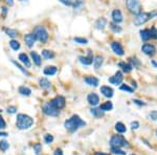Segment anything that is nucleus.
I'll use <instances>...</instances> for the list:
<instances>
[{
	"instance_id": "nucleus-1",
	"label": "nucleus",
	"mask_w": 157,
	"mask_h": 155,
	"mask_svg": "<svg viewBox=\"0 0 157 155\" xmlns=\"http://www.w3.org/2000/svg\"><path fill=\"white\" fill-rule=\"evenodd\" d=\"M86 123L84 122L83 120H81V118L78 115H72L71 118L69 120H65L64 126L67 130H69L70 132H73L76 130H78L80 127H83L85 126Z\"/></svg>"
},
{
	"instance_id": "nucleus-2",
	"label": "nucleus",
	"mask_w": 157,
	"mask_h": 155,
	"mask_svg": "<svg viewBox=\"0 0 157 155\" xmlns=\"http://www.w3.org/2000/svg\"><path fill=\"white\" fill-rule=\"evenodd\" d=\"M34 124V120L30 118L27 114H23L20 113L17 115V120H16V125L19 129L21 130H25L30 128Z\"/></svg>"
},
{
	"instance_id": "nucleus-3",
	"label": "nucleus",
	"mask_w": 157,
	"mask_h": 155,
	"mask_svg": "<svg viewBox=\"0 0 157 155\" xmlns=\"http://www.w3.org/2000/svg\"><path fill=\"white\" fill-rule=\"evenodd\" d=\"M157 15V12H152V13H145V12H140L139 14L136 15L135 19H134V23L135 25H141V24L145 23L148 20L153 18L154 16Z\"/></svg>"
},
{
	"instance_id": "nucleus-4",
	"label": "nucleus",
	"mask_w": 157,
	"mask_h": 155,
	"mask_svg": "<svg viewBox=\"0 0 157 155\" xmlns=\"http://www.w3.org/2000/svg\"><path fill=\"white\" fill-rule=\"evenodd\" d=\"M111 148H122V147H128V141L125 139L122 135H113L110 139Z\"/></svg>"
},
{
	"instance_id": "nucleus-5",
	"label": "nucleus",
	"mask_w": 157,
	"mask_h": 155,
	"mask_svg": "<svg viewBox=\"0 0 157 155\" xmlns=\"http://www.w3.org/2000/svg\"><path fill=\"white\" fill-rule=\"evenodd\" d=\"M34 36L36 37V39H38L42 43L46 42L47 39H48V32H47L46 28L44 27V26H37V27H35Z\"/></svg>"
},
{
	"instance_id": "nucleus-6",
	"label": "nucleus",
	"mask_w": 157,
	"mask_h": 155,
	"mask_svg": "<svg viewBox=\"0 0 157 155\" xmlns=\"http://www.w3.org/2000/svg\"><path fill=\"white\" fill-rule=\"evenodd\" d=\"M42 110L45 114L47 115H50V116H57L59 115V110L58 109H55L50 103H47L45 104L43 107H42Z\"/></svg>"
},
{
	"instance_id": "nucleus-7",
	"label": "nucleus",
	"mask_w": 157,
	"mask_h": 155,
	"mask_svg": "<svg viewBox=\"0 0 157 155\" xmlns=\"http://www.w3.org/2000/svg\"><path fill=\"white\" fill-rule=\"evenodd\" d=\"M51 105H53V107H55V109H62L65 107V104H66V102H65V99L63 97H61V95H59V97H55V99L51 101V102H49Z\"/></svg>"
},
{
	"instance_id": "nucleus-8",
	"label": "nucleus",
	"mask_w": 157,
	"mask_h": 155,
	"mask_svg": "<svg viewBox=\"0 0 157 155\" xmlns=\"http://www.w3.org/2000/svg\"><path fill=\"white\" fill-rule=\"evenodd\" d=\"M78 60H80V62H81L82 64H84V65L92 64V62L94 61V59H93L92 51L88 50V56L87 57H78Z\"/></svg>"
},
{
	"instance_id": "nucleus-9",
	"label": "nucleus",
	"mask_w": 157,
	"mask_h": 155,
	"mask_svg": "<svg viewBox=\"0 0 157 155\" xmlns=\"http://www.w3.org/2000/svg\"><path fill=\"white\" fill-rule=\"evenodd\" d=\"M127 6L128 9L131 11V12L134 13H140L139 12V9H140V3L138 1H133V0H129L127 2Z\"/></svg>"
},
{
	"instance_id": "nucleus-10",
	"label": "nucleus",
	"mask_w": 157,
	"mask_h": 155,
	"mask_svg": "<svg viewBox=\"0 0 157 155\" xmlns=\"http://www.w3.org/2000/svg\"><path fill=\"white\" fill-rule=\"evenodd\" d=\"M141 49H143V51L145 55H149V56H153V55L156 53V47H155L154 45H152V44H149V43L143 44Z\"/></svg>"
},
{
	"instance_id": "nucleus-11",
	"label": "nucleus",
	"mask_w": 157,
	"mask_h": 155,
	"mask_svg": "<svg viewBox=\"0 0 157 155\" xmlns=\"http://www.w3.org/2000/svg\"><path fill=\"white\" fill-rule=\"evenodd\" d=\"M122 79H124L122 74L120 71H117L113 76H111L110 79H109V82H110L111 84H113V85H120L122 82Z\"/></svg>"
},
{
	"instance_id": "nucleus-12",
	"label": "nucleus",
	"mask_w": 157,
	"mask_h": 155,
	"mask_svg": "<svg viewBox=\"0 0 157 155\" xmlns=\"http://www.w3.org/2000/svg\"><path fill=\"white\" fill-rule=\"evenodd\" d=\"M111 47H112V50H113L116 55H118V56H124L125 51H124V48L122 47L120 43H118V42H112V43H111Z\"/></svg>"
},
{
	"instance_id": "nucleus-13",
	"label": "nucleus",
	"mask_w": 157,
	"mask_h": 155,
	"mask_svg": "<svg viewBox=\"0 0 157 155\" xmlns=\"http://www.w3.org/2000/svg\"><path fill=\"white\" fill-rule=\"evenodd\" d=\"M87 101H88V103H89L90 105H92V106H97V105H99V97L97 93L92 92L87 97Z\"/></svg>"
},
{
	"instance_id": "nucleus-14",
	"label": "nucleus",
	"mask_w": 157,
	"mask_h": 155,
	"mask_svg": "<svg viewBox=\"0 0 157 155\" xmlns=\"http://www.w3.org/2000/svg\"><path fill=\"white\" fill-rule=\"evenodd\" d=\"M101 92L103 93V95L106 97H113V89L109 86H102L101 87Z\"/></svg>"
},
{
	"instance_id": "nucleus-15",
	"label": "nucleus",
	"mask_w": 157,
	"mask_h": 155,
	"mask_svg": "<svg viewBox=\"0 0 157 155\" xmlns=\"http://www.w3.org/2000/svg\"><path fill=\"white\" fill-rule=\"evenodd\" d=\"M111 16H112V19H113V21L115 23H120L122 21V14L120 9H114Z\"/></svg>"
},
{
	"instance_id": "nucleus-16",
	"label": "nucleus",
	"mask_w": 157,
	"mask_h": 155,
	"mask_svg": "<svg viewBox=\"0 0 157 155\" xmlns=\"http://www.w3.org/2000/svg\"><path fill=\"white\" fill-rule=\"evenodd\" d=\"M85 83L87 84V85L97 87V86L99 85V81L97 78H95V76H87V78H85Z\"/></svg>"
},
{
	"instance_id": "nucleus-17",
	"label": "nucleus",
	"mask_w": 157,
	"mask_h": 155,
	"mask_svg": "<svg viewBox=\"0 0 157 155\" xmlns=\"http://www.w3.org/2000/svg\"><path fill=\"white\" fill-rule=\"evenodd\" d=\"M24 41L27 44L28 47H32V45L35 44L36 37L34 36V34H27V35H25V37H24Z\"/></svg>"
},
{
	"instance_id": "nucleus-18",
	"label": "nucleus",
	"mask_w": 157,
	"mask_h": 155,
	"mask_svg": "<svg viewBox=\"0 0 157 155\" xmlns=\"http://www.w3.org/2000/svg\"><path fill=\"white\" fill-rule=\"evenodd\" d=\"M19 60L21 61V63H23L27 68H30V66H32V63H30L27 55H25V53H20V55H19Z\"/></svg>"
},
{
	"instance_id": "nucleus-19",
	"label": "nucleus",
	"mask_w": 157,
	"mask_h": 155,
	"mask_svg": "<svg viewBox=\"0 0 157 155\" xmlns=\"http://www.w3.org/2000/svg\"><path fill=\"white\" fill-rule=\"evenodd\" d=\"M57 72V67L55 66H47V67L44 68L43 74L45 76H53Z\"/></svg>"
},
{
	"instance_id": "nucleus-20",
	"label": "nucleus",
	"mask_w": 157,
	"mask_h": 155,
	"mask_svg": "<svg viewBox=\"0 0 157 155\" xmlns=\"http://www.w3.org/2000/svg\"><path fill=\"white\" fill-rule=\"evenodd\" d=\"M39 84L43 89H48V88L51 87V83L45 78H42V79L39 80Z\"/></svg>"
},
{
	"instance_id": "nucleus-21",
	"label": "nucleus",
	"mask_w": 157,
	"mask_h": 155,
	"mask_svg": "<svg viewBox=\"0 0 157 155\" xmlns=\"http://www.w3.org/2000/svg\"><path fill=\"white\" fill-rule=\"evenodd\" d=\"M30 56H32V60H34V62H35L36 65H38V66H40V65H41V63H42L41 57H40L39 55L36 53V51H32V53H30Z\"/></svg>"
},
{
	"instance_id": "nucleus-22",
	"label": "nucleus",
	"mask_w": 157,
	"mask_h": 155,
	"mask_svg": "<svg viewBox=\"0 0 157 155\" xmlns=\"http://www.w3.org/2000/svg\"><path fill=\"white\" fill-rule=\"evenodd\" d=\"M118 65H120V67H122V71H125V72H130L132 70V68H133V66H132L131 64H129V63L120 62Z\"/></svg>"
},
{
	"instance_id": "nucleus-23",
	"label": "nucleus",
	"mask_w": 157,
	"mask_h": 155,
	"mask_svg": "<svg viewBox=\"0 0 157 155\" xmlns=\"http://www.w3.org/2000/svg\"><path fill=\"white\" fill-rule=\"evenodd\" d=\"M112 108H113V105L111 102H106L99 106V109L102 111H110V110H112Z\"/></svg>"
},
{
	"instance_id": "nucleus-24",
	"label": "nucleus",
	"mask_w": 157,
	"mask_h": 155,
	"mask_svg": "<svg viewBox=\"0 0 157 155\" xmlns=\"http://www.w3.org/2000/svg\"><path fill=\"white\" fill-rule=\"evenodd\" d=\"M107 24V20L105 18H99V20L97 21V23H95V26H97V30H103V28L106 26Z\"/></svg>"
},
{
	"instance_id": "nucleus-25",
	"label": "nucleus",
	"mask_w": 157,
	"mask_h": 155,
	"mask_svg": "<svg viewBox=\"0 0 157 155\" xmlns=\"http://www.w3.org/2000/svg\"><path fill=\"white\" fill-rule=\"evenodd\" d=\"M140 37L143 41H148L149 39H151L150 35V30H140Z\"/></svg>"
},
{
	"instance_id": "nucleus-26",
	"label": "nucleus",
	"mask_w": 157,
	"mask_h": 155,
	"mask_svg": "<svg viewBox=\"0 0 157 155\" xmlns=\"http://www.w3.org/2000/svg\"><path fill=\"white\" fill-rule=\"evenodd\" d=\"M55 53L51 50H47V49H44V50H42V57L45 59H53L55 58Z\"/></svg>"
},
{
	"instance_id": "nucleus-27",
	"label": "nucleus",
	"mask_w": 157,
	"mask_h": 155,
	"mask_svg": "<svg viewBox=\"0 0 157 155\" xmlns=\"http://www.w3.org/2000/svg\"><path fill=\"white\" fill-rule=\"evenodd\" d=\"M19 92L21 93L22 95H30V93H32V90H30L28 87H25V86H20L19 87Z\"/></svg>"
},
{
	"instance_id": "nucleus-28",
	"label": "nucleus",
	"mask_w": 157,
	"mask_h": 155,
	"mask_svg": "<svg viewBox=\"0 0 157 155\" xmlns=\"http://www.w3.org/2000/svg\"><path fill=\"white\" fill-rule=\"evenodd\" d=\"M93 64H94L95 69H99V68L101 67V66H102V64H103V57L97 56V58L94 59V61H93Z\"/></svg>"
},
{
	"instance_id": "nucleus-29",
	"label": "nucleus",
	"mask_w": 157,
	"mask_h": 155,
	"mask_svg": "<svg viewBox=\"0 0 157 155\" xmlns=\"http://www.w3.org/2000/svg\"><path fill=\"white\" fill-rule=\"evenodd\" d=\"M90 111L95 118H102V116L104 115V111H102L99 108H92Z\"/></svg>"
},
{
	"instance_id": "nucleus-30",
	"label": "nucleus",
	"mask_w": 157,
	"mask_h": 155,
	"mask_svg": "<svg viewBox=\"0 0 157 155\" xmlns=\"http://www.w3.org/2000/svg\"><path fill=\"white\" fill-rule=\"evenodd\" d=\"M115 129L117 130V132H120V133H125V132L127 131V128H126V126L124 125L122 123H120V122L116 123Z\"/></svg>"
},
{
	"instance_id": "nucleus-31",
	"label": "nucleus",
	"mask_w": 157,
	"mask_h": 155,
	"mask_svg": "<svg viewBox=\"0 0 157 155\" xmlns=\"http://www.w3.org/2000/svg\"><path fill=\"white\" fill-rule=\"evenodd\" d=\"M9 46L12 47L14 50H18V49L20 48V43H19L18 41H16V40H11V42H9Z\"/></svg>"
},
{
	"instance_id": "nucleus-32",
	"label": "nucleus",
	"mask_w": 157,
	"mask_h": 155,
	"mask_svg": "<svg viewBox=\"0 0 157 155\" xmlns=\"http://www.w3.org/2000/svg\"><path fill=\"white\" fill-rule=\"evenodd\" d=\"M5 32L7 34V36H9L11 38H15L17 37V30H12V28H6Z\"/></svg>"
},
{
	"instance_id": "nucleus-33",
	"label": "nucleus",
	"mask_w": 157,
	"mask_h": 155,
	"mask_svg": "<svg viewBox=\"0 0 157 155\" xmlns=\"http://www.w3.org/2000/svg\"><path fill=\"white\" fill-rule=\"evenodd\" d=\"M9 143H7L6 141H0V149L2 151H6L7 149H9Z\"/></svg>"
},
{
	"instance_id": "nucleus-34",
	"label": "nucleus",
	"mask_w": 157,
	"mask_h": 155,
	"mask_svg": "<svg viewBox=\"0 0 157 155\" xmlns=\"http://www.w3.org/2000/svg\"><path fill=\"white\" fill-rule=\"evenodd\" d=\"M34 150H35V152L37 155H41V151H42L41 143H36V145H34Z\"/></svg>"
},
{
	"instance_id": "nucleus-35",
	"label": "nucleus",
	"mask_w": 157,
	"mask_h": 155,
	"mask_svg": "<svg viewBox=\"0 0 157 155\" xmlns=\"http://www.w3.org/2000/svg\"><path fill=\"white\" fill-rule=\"evenodd\" d=\"M73 41L76 42V43H78V44H87L88 43L87 39H84V38H80V37H76L73 39Z\"/></svg>"
},
{
	"instance_id": "nucleus-36",
	"label": "nucleus",
	"mask_w": 157,
	"mask_h": 155,
	"mask_svg": "<svg viewBox=\"0 0 157 155\" xmlns=\"http://www.w3.org/2000/svg\"><path fill=\"white\" fill-rule=\"evenodd\" d=\"M120 88V90H122V91H127V92H130V93L133 92V89H132L131 87H129L128 85H126V84H122Z\"/></svg>"
},
{
	"instance_id": "nucleus-37",
	"label": "nucleus",
	"mask_w": 157,
	"mask_h": 155,
	"mask_svg": "<svg viewBox=\"0 0 157 155\" xmlns=\"http://www.w3.org/2000/svg\"><path fill=\"white\" fill-rule=\"evenodd\" d=\"M111 151L114 153V154H118V155H126V152H124L122 150H120V148H111Z\"/></svg>"
},
{
	"instance_id": "nucleus-38",
	"label": "nucleus",
	"mask_w": 157,
	"mask_h": 155,
	"mask_svg": "<svg viewBox=\"0 0 157 155\" xmlns=\"http://www.w3.org/2000/svg\"><path fill=\"white\" fill-rule=\"evenodd\" d=\"M110 27H111V30H113V32H122V28H120V26L117 25V24L111 23L110 24Z\"/></svg>"
},
{
	"instance_id": "nucleus-39",
	"label": "nucleus",
	"mask_w": 157,
	"mask_h": 155,
	"mask_svg": "<svg viewBox=\"0 0 157 155\" xmlns=\"http://www.w3.org/2000/svg\"><path fill=\"white\" fill-rule=\"evenodd\" d=\"M44 141H45V143H50L53 141V136L51 134H45L44 135Z\"/></svg>"
},
{
	"instance_id": "nucleus-40",
	"label": "nucleus",
	"mask_w": 157,
	"mask_h": 155,
	"mask_svg": "<svg viewBox=\"0 0 157 155\" xmlns=\"http://www.w3.org/2000/svg\"><path fill=\"white\" fill-rule=\"evenodd\" d=\"M150 35L151 38H154V39H157V28L153 26L152 28L150 30Z\"/></svg>"
},
{
	"instance_id": "nucleus-41",
	"label": "nucleus",
	"mask_w": 157,
	"mask_h": 155,
	"mask_svg": "<svg viewBox=\"0 0 157 155\" xmlns=\"http://www.w3.org/2000/svg\"><path fill=\"white\" fill-rule=\"evenodd\" d=\"M13 63H14V64H15V65H16L17 67H18V68H19V69H20V70H21V71L23 72V74H26V76H30V74H28V72H27V71H26V70H25V69H24V68H23V67H22V66H20V64H19V63H17V62H16V61H13Z\"/></svg>"
},
{
	"instance_id": "nucleus-42",
	"label": "nucleus",
	"mask_w": 157,
	"mask_h": 155,
	"mask_svg": "<svg viewBox=\"0 0 157 155\" xmlns=\"http://www.w3.org/2000/svg\"><path fill=\"white\" fill-rule=\"evenodd\" d=\"M130 61H131V63L134 65V66H139V65H140V62H139V61H137L136 58H131V59H130Z\"/></svg>"
},
{
	"instance_id": "nucleus-43",
	"label": "nucleus",
	"mask_w": 157,
	"mask_h": 155,
	"mask_svg": "<svg viewBox=\"0 0 157 155\" xmlns=\"http://www.w3.org/2000/svg\"><path fill=\"white\" fill-rule=\"evenodd\" d=\"M5 126H6V124H5L4 120H3L2 116L0 115V129H4Z\"/></svg>"
},
{
	"instance_id": "nucleus-44",
	"label": "nucleus",
	"mask_w": 157,
	"mask_h": 155,
	"mask_svg": "<svg viewBox=\"0 0 157 155\" xmlns=\"http://www.w3.org/2000/svg\"><path fill=\"white\" fill-rule=\"evenodd\" d=\"M16 111H17V108L15 106H11L7 108V112H9V113H15Z\"/></svg>"
},
{
	"instance_id": "nucleus-45",
	"label": "nucleus",
	"mask_w": 157,
	"mask_h": 155,
	"mask_svg": "<svg viewBox=\"0 0 157 155\" xmlns=\"http://www.w3.org/2000/svg\"><path fill=\"white\" fill-rule=\"evenodd\" d=\"M131 126H132V128H133V129H137V128L139 127V123H138V122H132Z\"/></svg>"
},
{
	"instance_id": "nucleus-46",
	"label": "nucleus",
	"mask_w": 157,
	"mask_h": 155,
	"mask_svg": "<svg viewBox=\"0 0 157 155\" xmlns=\"http://www.w3.org/2000/svg\"><path fill=\"white\" fill-rule=\"evenodd\" d=\"M133 102H134V104H137V105H139V106H143V105H145V103H143L141 101H138V99H134Z\"/></svg>"
},
{
	"instance_id": "nucleus-47",
	"label": "nucleus",
	"mask_w": 157,
	"mask_h": 155,
	"mask_svg": "<svg viewBox=\"0 0 157 155\" xmlns=\"http://www.w3.org/2000/svg\"><path fill=\"white\" fill-rule=\"evenodd\" d=\"M55 155H63V152L61 149H57V150L55 151Z\"/></svg>"
},
{
	"instance_id": "nucleus-48",
	"label": "nucleus",
	"mask_w": 157,
	"mask_h": 155,
	"mask_svg": "<svg viewBox=\"0 0 157 155\" xmlns=\"http://www.w3.org/2000/svg\"><path fill=\"white\" fill-rule=\"evenodd\" d=\"M7 135L9 134H7L6 132H0V137L1 136H7Z\"/></svg>"
},
{
	"instance_id": "nucleus-49",
	"label": "nucleus",
	"mask_w": 157,
	"mask_h": 155,
	"mask_svg": "<svg viewBox=\"0 0 157 155\" xmlns=\"http://www.w3.org/2000/svg\"><path fill=\"white\" fill-rule=\"evenodd\" d=\"M94 155H109V154H106V153H103V152H97Z\"/></svg>"
},
{
	"instance_id": "nucleus-50",
	"label": "nucleus",
	"mask_w": 157,
	"mask_h": 155,
	"mask_svg": "<svg viewBox=\"0 0 157 155\" xmlns=\"http://www.w3.org/2000/svg\"><path fill=\"white\" fill-rule=\"evenodd\" d=\"M2 12H3V15L6 14V9L5 7H2Z\"/></svg>"
},
{
	"instance_id": "nucleus-51",
	"label": "nucleus",
	"mask_w": 157,
	"mask_h": 155,
	"mask_svg": "<svg viewBox=\"0 0 157 155\" xmlns=\"http://www.w3.org/2000/svg\"><path fill=\"white\" fill-rule=\"evenodd\" d=\"M7 4H9V5H13V2H12V1H11V0H9V1H7Z\"/></svg>"
},
{
	"instance_id": "nucleus-52",
	"label": "nucleus",
	"mask_w": 157,
	"mask_h": 155,
	"mask_svg": "<svg viewBox=\"0 0 157 155\" xmlns=\"http://www.w3.org/2000/svg\"><path fill=\"white\" fill-rule=\"evenodd\" d=\"M152 63H153V65H154V66H156V67H157V63H156V62H154V61H152Z\"/></svg>"
},
{
	"instance_id": "nucleus-53",
	"label": "nucleus",
	"mask_w": 157,
	"mask_h": 155,
	"mask_svg": "<svg viewBox=\"0 0 157 155\" xmlns=\"http://www.w3.org/2000/svg\"><path fill=\"white\" fill-rule=\"evenodd\" d=\"M156 134H157V130H156Z\"/></svg>"
},
{
	"instance_id": "nucleus-54",
	"label": "nucleus",
	"mask_w": 157,
	"mask_h": 155,
	"mask_svg": "<svg viewBox=\"0 0 157 155\" xmlns=\"http://www.w3.org/2000/svg\"><path fill=\"white\" fill-rule=\"evenodd\" d=\"M131 155H135V154H131Z\"/></svg>"
}]
</instances>
